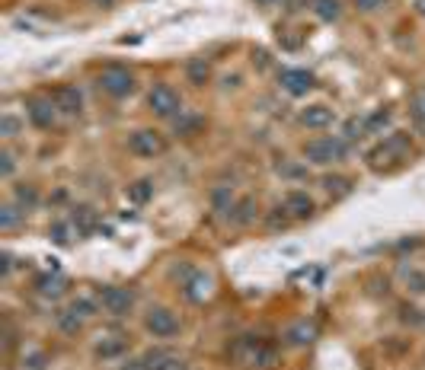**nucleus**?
Listing matches in <instances>:
<instances>
[{
    "instance_id": "nucleus-1",
    "label": "nucleus",
    "mask_w": 425,
    "mask_h": 370,
    "mask_svg": "<svg viewBox=\"0 0 425 370\" xmlns=\"http://www.w3.org/2000/svg\"><path fill=\"white\" fill-rule=\"evenodd\" d=\"M231 354L237 361H243L246 367H259V370H268L278 364V348L266 338H253V335H243L237 338V345L231 348Z\"/></svg>"
},
{
    "instance_id": "nucleus-2",
    "label": "nucleus",
    "mask_w": 425,
    "mask_h": 370,
    "mask_svg": "<svg viewBox=\"0 0 425 370\" xmlns=\"http://www.w3.org/2000/svg\"><path fill=\"white\" fill-rule=\"evenodd\" d=\"M345 153H349V144L339 138H314L304 144V157L314 166H330L336 160H345Z\"/></svg>"
},
{
    "instance_id": "nucleus-3",
    "label": "nucleus",
    "mask_w": 425,
    "mask_h": 370,
    "mask_svg": "<svg viewBox=\"0 0 425 370\" xmlns=\"http://www.w3.org/2000/svg\"><path fill=\"white\" fill-rule=\"evenodd\" d=\"M96 84H100L102 92H109V96H115V99H122V96H128L131 90H135V77H131L128 67H102L100 77H96Z\"/></svg>"
},
{
    "instance_id": "nucleus-4",
    "label": "nucleus",
    "mask_w": 425,
    "mask_h": 370,
    "mask_svg": "<svg viewBox=\"0 0 425 370\" xmlns=\"http://www.w3.org/2000/svg\"><path fill=\"white\" fill-rule=\"evenodd\" d=\"M148 106H150L154 115H160V119H176V115L183 112L179 92H176L173 86H167V84H157L154 90L148 92Z\"/></svg>"
},
{
    "instance_id": "nucleus-5",
    "label": "nucleus",
    "mask_w": 425,
    "mask_h": 370,
    "mask_svg": "<svg viewBox=\"0 0 425 370\" xmlns=\"http://www.w3.org/2000/svg\"><path fill=\"white\" fill-rule=\"evenodd\" d=\"M144 329L154 338H173L179 332V319H176V313L167 310V306H150V313L144 316Z\"/></svg>"
},
{
    "instance_id": "nucleus-6",
    "label": "nucleus",
    "mask_w": 425,
    "mask_h": 370,
    "mask_svg": "<svg viewBox=\"0 0 425 370\" xmlns=\"http://www.w3.org/2000/svg\"><path fill=\"white\" fill-rule=\"evenodd\" d=\"M409 150H413V144H409L406 134H393V138H387L378 150H371L368 160L374 169H384V160H406Z\"/></svg>"
},
{
    "instance_id": "nucleus-7",
    "label": "nucleus",
    "mask_w": 425,
    "mask_h": 370,
    "mask_svg": "<svg viewBox=\"0 0 425 370\" xmlns=\"http://www.w3.org/2000/svg\"><path fill=\"white\" fill-rule=\"evenodd\" d=\"M100 306L109 316H128L131 306H135V294H131L128 287H102Z\"/></svg>"
},
{
    "instance_id": "nucleus-8",
    "label": "nucleus",
    "mask_w": 425,
    "mask_h": 370,
    "mask_svg": "<svg viewBox=\"0 0 425 370\" xmlns=\"http://www.w3.org/2000/svg\"><path fill=\"white\" fill-rule=\"evenodd\" d=\"M163 138H160L157 131H150V128H141V131H135L128 138V150L135 153V157H144V160H150V157H160L163 153Z\"/></svg>"
},
{
    "instance_id": "nucleus-9",
    "label": "nucleus",
    "mask_w": 425,
    "mask_h": 370,
    "mask_svg": "<svg viewBox=\"0 0 425 370\" xmlns=\"http://www.w3.org/2000/svg\"><path fill=\"white\" fill-rule=\"evenodd\" d=\"M278 84L288 96H307V92L314 90V74L310 71H301V67H285V71H278Z\"/></svg>"
},
{
    "instance_id": "nucleus-10",
    "label": "nucleus",
    "mask_w": 425,
    "mask_h": 370,
    "mask_svg": "<svg viewBox=\"0 0 425 370\" xmlns=\"http://www.w3.org/2000/svg\"><path fill=\"white\" fill-rule=\"evenodd\" d=\"M26 115H29V121H32L36 128L48 131V128H55V121H58V106H55L51 96H48V99L36 96V99L26 102Z\"/></svg>"
},
{
    "instance_id": "nucleus-11",
    "label": "nucleus",
    "mask_w": 425,
    "mask_h": 370,
    "mask_svg": "<svg viewBox=\"0 0 425 370\" xmlns=\"http://www.w3.org/2000/svg\"><path fill=\"white\" fill-rule=\"evenodd\" d=\"M183 297L192 300V304H205L211 297V278L205 275V271H189L183 281Z\"/></svg>"
},
{
    "instance_id": "nucleus-12",
    "label": "nucleus",
    "mask_w": 425,
    "mask_h": 370,
    "mask_svg": "<svg viewBox=\"0 0 425 370\" xmlns=\"http://www.w3.org/2000/svg\"><path fill=\"white\" fill-rule=\"evenodd\" d=\"M51 99H55L58 112H65V115H80V106H84V99H80V90H77L74 84L58 86V90L51 92Z\"/></svg>"
},
{
    "instance_id": "nucleus-13",
    "label": "nucleus",
    "mask_w": 425,
    "mask_h": 370,
    "mask_svg": "<svg viewBox=\"0 0 425 370\" xmlns=\"http://www.w3.org/2000/svg\"><path fill=\"white\" fill-rule=\"evenodd\" d=\"M285 211L291 214V217H297V221H310V217H314V211H317V204H314V198H310L307 192H288Z\"/></svg>"
},
{
    "instance_id": "nucleus-14",
    "label": "nucleus",
    "mask_w": 425,
    "mask_h": 370,
    "mask_svg": "<svg viewBox=\"0 0 425 370\" xmlns=\"http://www.w3.org/2000/svg\"><path fill=\"white\" fill-rule=\"evenodd\" d=\"M285 345H295V348H304V345H310L317 338V325L314 323H307V319H301V323L295 325H288L285 329Z\"/></svg>"
},
{
    "instance_id": "nucleus-15",
    "label": "nucleus",
    "mask_w": 425,
    "mask_h": 370,
    "mask_svg": "<svg viewBox=\"0 0 425 370\" xmlns=\"http://www.w3.org/2000/svg\"><path fill=\"white\" fill-rule=\"evenodd\" d=\"M336 121V115H333V109L330 106H307L304 112H301V125H307V128H330Z\"/></svg>"
},
{
    "instance_id": "nucleus-16",
    "label": "nucleus",
    "mask_w": 425,
    "mask_h": 370,
    "mask_svg": "<svg viewBox=\"0 0 425 370\" xmlns=\"http://www.w3.org/2000/svg\"><path fill=\"white\" fill-rule=\"evenodd\" d=\"M141 361H144L148 370H185V364L176 354H167V352H148Z\"/></svg>"
},
{
    "instance_id": "nucleus-17",
    "label": "nucleus",
    "mask_w": 425,
    "mask_h": 370,
    "mask_svg": "<svg viewBox=\"0 0 425 370\" xmlns=\"http://www.w3.org/2000/svg\"><path fill=\"white\" fill-rule=\"evenodd\" d=\"M202 128H205V119H202V115H195V112H179V115H176V134L192 138V134H198Z\"/></svg>"
},
{
    "instance_id": "nucleus-18",
    "label": "nucleus",
    "mask_w": 425,
    "mask_h": 370,
    "mask_svg": "<svg viewBox=\"0 0 425 370\" xmlns=\"http://www.w3.org/2000/svg\"><path fill=\"white\" fill-rule=\"evenodd\" d=\"M185 77H189V84L192 86H205L208 84V77H211V64H208L205 58H192V61L185 64Z\"/></svg>"
},
{
    "instance_id": "nucleus-19",
    "label": "nucleus",
    "mask_w": 425,
    "mask_h": 370,
    "mask_svg": "<svg viewBox=\"0 0 425 370\" xmlns=\"http://www.w3.org/2000/svg\"><path fill=\"white\" fill-rule=\"evenodd\" d=\"M310 10H314L317 19H323V23H336V19L342 16L339 0H310Z\"/></svg>"
},
{
    "instance_id": "nucleus-20",
    "label": "nucleus",
    "mask_w": 425,
    "mask_h": 370,
    "mask_svg": "<svg viewBox=\"0 0 425 370\" xmlns=\"http://www.w3.org/2000/svg\"><path fill=\"white\" fill-rule=\"evenodd\" d=\"M55 323H58V329H61L65 335H77V332H80V325H84V316H77L74 310L67 306V310H58Z\"/></svg>"
},
{
    "instance_id": "nucleus-21",
    "label": "nucleus",
    "mask_w": 425,
    "mask_h": 370,
    "mask_svg": "<svg viewBox=\"0 0 425 370\" xmlns=\"http://www.w3.org/2000/svg\"><path fill=\"white\" fill-rule=\"evenodd\" d=\"M36 287H38V294H45V297H61L65 294V278L42 275V278H36Z\"/></svg>"
},
{
    "instance_id": "nucleus-22",
    "label": "nucleus",
    "mask_w": 425,
    "mask_h": 370,
    "mask_svg": "<svg viewBox=\"0 0 425 370\" xmlns=\"http://www.w3.org/2000/svg\"><path fill=\"white\" fill-rule=\"evenodd\" d=\"M71 223H74L77 236H80V233H90V230H96V214H93V208H77Z\"/></svg>"
},
{
    "instance_id": "nucleus-23",
    "label": "nucleus",
    "mask_w": 425,
    "mask_h": 370,
    "mask_svg": "<svg viewBox=\"0 0 425 370\" xmlns=\"http://www.w3.org/2000/svg\"><path fill=\"white\" fill-rule=\"evenodd\" d=\"M150 195H154V182L150 179H138V182L128 185V201H135V204H144Z\"/></svg>"
},
{
    "instance_id": "nucleus-24",
    "label": "nucleus",
    "mask_w": 425,
    "mask_h": 370,
    "mask_svg": "<svg viewBox=\"0 0 425 370\" xmlns=\"http://www.w3.org/2000/svg\"><path fill=\"white\" fill-rule=\"evenodd\" d=\"M256 198H243L240 204H237V208H233V221L237 223H253L256 221Z\"/></svg>"
},
{
    "instance_id": "nucleus-25",
    "label": "nucleus",
    "mask_w": 425,
    "mask_h": 370,
    "mask_svg": "<svg viewBox=\"0 0 425 370\" xmlns=\"http://www.w3.org/2000/svg\"><path fill=\"white\" fill-rule=\"evenodd\" d=\"M16 204H23V211H32V208L38 204L36 185H16Z\"/></svg>"
},
{
    "instance_id": "nucleus-26",
    "label": "nucleus",
    "mask_w": 425,
    "mask_h": 370,
    "mask_svg": "<svg viewBox=\"0 0 425 370\" xmlns=\"http://www.w3.org/2000/svg\"><path fill=\"white\" fill-rule=\"evenodd\" d=\"M23 214L26 211H19L16 204H3V208H0V227H3V230H13V227L23 221Z\"/></svg>"
},
{
    "instance_id": "nucleus-27",
    "label": "nucleus",
    "mask_w": 425,
    "mask_h": 370,
    "mask_svg": "<svg viewBox=\"0 0 425 370\" xmlns=\"http://www.w3.org/2000/svg\"><path fill=\"white\" fill-rule=\"evenodd\" d=\"M71 230H74V223H67V221H55L51 223V240L58 243V246H67V243H71ZM77 233V230H74Z\"/></svg>"
},
{
    "instance_id": "nucleus-28",
    "label": "nucleus",
    "mask_w": 425,
    "mask_h": 370,
    "mask_svg": "<svg viewBox=\"0 0 425 370\" xmlns=\"http://www.w3.org/2000/svg\"><path fill=\"white\" fill-rule=\"evenodd\" d=\"M122 352H125V342H122V338H112V342L96 345V354H100V358H115V354H122Z\"/></svg>"
},
{
    "instance_id": "nucleus-29",
    "label": "nucleus",
    "mask_w": 425,
    "mask_h": 370,
    "mask_svg": "<svg viewBox=\"0 0 425 370\" xmlns=\"http://www.w3.org/2000/svg\"><path fill=\"white\" fill-rule=\"evenodd\" d=\"M71 310L87 319V316L96 313V300H90V297H77V300H71Z\"/></svg>"
},
{
    "instance_id": "nucleus-30",
    "label": "nucleus",
    "mask_w": 425,
    "mask_h": 370,
    "mask_svg": "<svg viewBox=\"0 0 425 370\" xmlns=\"http://www.w3.org/2000/svg\"><path fill=\"white\" fill-rule=\"evenodd\" d=\"M323 188L330 195H345V192H349V179H342V176H323Z\"/></svg>"
},
{
    "instance_id": "nucleus-31",
    "label": "nucleus",
    "mask_w": 425,
    "mask_h": 370,
    "mask_svg": "<svg viewBox=\"0 0 425 370\" xmlns=\"http://www.w3.org/2000/svg\"><path fill=\"white\" fill-rule=\"evenodd\" d=\"M406 284H409V291H413V294H425V275H422V271L409 269L406 271Z\"/></svg>"
},
{
    "instance_id": "nucleus-32",
    "label": "nucleus",
    "mask_w": 425,
    "mask_h": 370,
    "mask_svg": "<svg viewBox=\"0 0 425 370\" xmlns=\"http://www.w3.org/2000/svg\"><path fill=\"white\" fill-rule=\"evenodd\" d=\"M387 121H390V112L380 109V112H374L371 119H365V128H368V131H378V128H384Z\"/></svg>"
},
{
    "instance_id": "nucleus-33",
    "label": "nucleus",
    "mask_w": 425,
    "mask_h": 370,
    "mask_svg": "<svg viewBox=\"0 0 425 370\" xmlns=\"http://www.w3.org/2000/svg\"><path fill=\"white\" fill-rule=\"evenodd\" d=\"M16 131H19V119H13V115H3V119H0V134H3V138H16Z\"/></svg>"
},
{
    "instance_id": "nucleus-34",
    "label": "nucleus",
    "mask_w": 425,
    "mask_h": 370,
    "mask_svg": "<svg viewBox=\"0 0 425 370\" xmlns=\"http://www.w3.org/2000/svg\"><path fill=\"white\" fill-rule=\"evenodd\" d=\"M355 7L361 10V13H374V10H384L390 3V0H352Z\"/></svg>"
},
{
    "instance_id": "nucleus-35",
    "label": "nucleus",
    "mask_w": 425,
    "mask_h": 370,
    "mask_svg": "<svg viewBox=\"0 0 425 370\" xmlns=\"http://www.w3.org/2000/svg\"><path fill=\"white\" fill-rule=\"evenodd\" d=\"M278 173H282V176H291V179H301V176H307V169L295 166V163H285V160L278 163Z\"/></svg>"
},
{
    "instance_id": "nucleus-36",
    "label": "nucleus",
    "mask_w": 425,
    "mask_h": 370,
    "mask_svg": "<svg viewBox=\"0 0 425 370\" xmlns=\"http://www.w3.org/2000/svg\"><path fill=\"white\" fill-rule=\"evenodd\" d=\"M268 227H288V211L275 208V214H268Z\"/></svg>"
},
{
    "instance_id": "nucleus-37",
    "label": "nucleus",
    "mask_w": 425,
    "mask_h": 370,
    "mask_svg": "<svg viewBox=\"0 0 425 370\" xmlns=\"http://www.w3.org/2000/svg\"><path fill=\"white\" fill-rule=\"evenodd\" d=\"M45 361H48L45 354L36 352V354H29V358H26V367L29 370H45Z\"/></svg>"
},
{
    "instance_id": "nucleus-38",
    "label": "nucleus",
    "mask_w": 425,
    "mask_h": 370,
    "mask_svg": "<svg viewBox=\"0 0 425 370\" xmlns=\"http://www.w3.org/2000/svg\"><path fill=\"white\" fill-rule=\"evenodd\" d=\"M0 176H3V179H10V176H13V157H10L7 150L0 153Z\"/></svg>"
},
{
    "instance_id": "nucleus-39",
    "label": "nucleus",
    "mask_w": 425,
    "mask_h": 370,
    "mask_svg": "<svg viewBox=\"0 0 425 370\" xmlns=\"http://www.w3.org/2000/svg\"><path fill=\"white\" fill-rule=\"evenodd\" d=\"M403 323H425V316H419V310L416 306H403Z\"/></svg>"
},
{
    "instance_id": "nucleus-40",
    "label": "nucleus",
    "mask_w": 425,
    "mask_h": 370,
    "mask_svg": "<svg viewBox=\"0 0 425 370\" xmlns=\"http://www.w3.org/2000/svg\"><path fill=\"white\" fill-rule=\"evenodd\" d=\"M10 269H13V256H10V252H3V256H0V271H3V275H10Z\"/></svg>"
},
{
    "instance_id": "nucleus-41",
    "label": "nucleus",
    "mask_w": 425,
    "mask_h": 370,
    "mask_svg": "<svg viewBox=\"0 0 425 370\" xmlns=\"http://www.w3.org/2000/svg\"><path fill=\"white\" fill-rule=\"evenodd\" d=\"M122 370H148V367H144V361H128Z\"/></svg>"
},
{
    "instance_id": "nucleus-42",
    "label": "nucleus",
    "mask_w": 425,
    "mask_h": 370,
    "mask_svg": "<svg viewBox=\"0 0 425 370\" xmlns=\"http://www.w3.org/2000/svg\"><path fill=\"white\" fill-rule=\"evenodd\" d=\"M93 3H96V7H102V10H109V7H112V0H93Z\"/></svg>"
},
{
    "instance_id": "nucleus-43",
    "label": "nucleus",
    "mask_w": 425,
    "mask_h": 370,
    "mask_svg": "<svg viewBox=\"0 0 425 370\" xmlns=\"http://www.w3.org/2000/svg\"><path fill=\"white\" fill-rule=\"evenodd\" d=\"M416 10H419V13H422V16H425V0H416Z\"/></svg>"
},
{
    "instance_id": "nucleus-44",
    "label": "nucleus",
    "mask_w": 425,
    "mask_h": 370,
    "mask_svg": "<svg viewBox=\"0 0 425 370\" xmlns=\"http://www.w3.org/2000/svg\"><path fill=\"white\" fill-rule=\"evenodd\" d=\"M259 3H278V0H259Z\"/></svg>"
}]
</instances>
